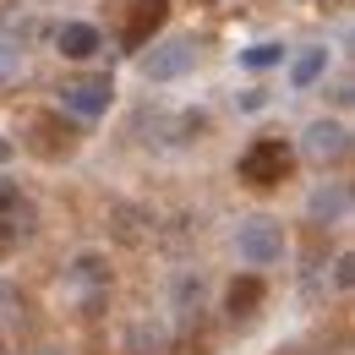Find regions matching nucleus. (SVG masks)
<instances>
[{
    "label": "nucleus",
    "mask_w": 355,
    "mask_h": 355,
    "mask_svg": "<svg viewBox=\"0 0 355 355\" xmlns=\"http://www.w3.org/2000/svg\"><path fill=\"white\" fill-rule=\"evenodd\" d=\"M290 170H295V153L284 137H257L235 164V175L246 186H279V180H290Z\"/></svg>",
    "instance_id": "obj_1"
},
{
    "label": "nucleus",
    "mask_w": 355,
    "mask_h": 355,
    "mask_svg": "<svg viewBox=\"0 0 355 355\" xmlns=\"http://www.w3.org/2000/svg\"><path fill=\"white\" fill-rule=\"evenodd\" d=\"M235 252L246 268H273L284 257V224L279 219H246L241 235H235Z\"/></svg>",
    "instance_id": "obj_2"
},
{
    "label": "nucleus",
    "mask_w": 355,
    "mask_h": 355,
    "mask_svg": "<svg viewBox=\"0 0 355 355\" xmlns=\"http://www.w3.org/2000/svg\"><path fill=\"white\" fill-rule=\"evenodd\" d=\"M197 66V39H164L153 55H142V77L148 83H175Z\"/></svg>",
    "instance_id": "obj_3"
},
{
    "label": "nucleus",
    "mask_w": 355,
    "mask_h": 355,
    "mask_svg": "<svg viewBox=\"0 0 355 355\" xmlns=\"http://www.w3.org/2000/svg\"><path fill=\"white\" fill-rule=\"evenodd\" d=\"M110 98H115V83H110V77H77V83L60 88V115H83V121H93V115L110 110Z\"/></svg>",
    "instance_id": "obj_4"
},
{
    "label": "nucleus",
    "mask_w": 355,
    "mask_h": 355,
    "mask_svg": "<svg viewBox=\"0 0 355 355\" xmlns=\"http://www.w3.org/2000/svg\"><path fill=\"white\" fill-rule=\"evenodd\" d=\"M39 159H66L77 148V132L66 126V115H33V142H28Z\"/></svg>",
    "instance_id": "obj_5"
},
{
    "label": "nucleus",
    "mask_w": 355,
    "mask_h": 355,
    "mask_svg": "<svg viewBox=\"0 0 355 355\" xmlns=\"http://www.w3.org/2000/svg\"><path fill=\"white\" fill-rule=\"evenodd\" d=\"M345 153H350V132H345V121H311V126H306V159L334 164V159H345Z\"/></svg>",
    "instance_id": "obj_6"
},
{
    "label": "nucleus",
    "mask_w": 355,
    "mask_h": 355,
    "mask_svg": "<svg viewBox=\"0 0 355 355\" xmlns=\"http://www.w3.org/2000/svg\"><path fill=\"white\" fill-rule=\"evenodd\" d=\"M164 17H170V0H137V6H132V22H126V44L142 49L159 28H164Z\"/></svg>",
    "instance_id": "obj_7"
},
{
    "label": "nucleus",
    "mask_w": 355,
    "mask_h": 355,
    "mask_svg": "<svg viewBox=\"0 0 355 355\" xmlns=\"http://www.w3.org/2000/svg\"><path fill=\"white\" fill-rule=\"evenodd\" d=\"M55 44H60L66 60H88V55H98V28H93V22H66Z\"/></svg>",
    "instance_id": "obj_8"
},
{
    "label": "nucleus",
    "mask_w": 355,
    "mask_h": 355,
    "mask_svg": "<svg viewBox=\"0 0 355 355\" xmlns=\"http://www.w3.org/2000/svg\"><path fill=\"white\" fill-rule=\"evenodd\" d=\"M306 214H311L317 224H328V219H345V214H350V191H345V186H322V191H311Z\"/></svg>",
    "instance_id": "obj_9"
},
{
    "label": "nucleus",
    "mask_w": 355,
    "mask_h": 355,
    "mask_svg": "<svg viewBox=\"0 0 355 355\" xmlns=\"http://www.w3.org/2000/svg\"><path fill=\"white\" fill-rule=\"evenodd\" d=\"M257 306H263V279H257V273L235 279V284H230V317L241 322V317H252Z\"/></svg>",
    "instance_id": "obj_10"
},
{
    "label": "nucleus",
    "mask_w": 355,
    "mask_h": 355,
    "mask_svg": "<svg viewBox=\"0 0 355 355\" xmlns=\"http://www.w3.org/2000/svg\"><path fill=\"white\" fill-rule=\"evenodd\" d=\"M322 71H328V49H301V55L290 60V88H311V83H322Z\"/></svg>",
    "instance_id": "obj_11"
},
{
    "label": "nucleus",
    "mask_w": 355,
    "mask_h": 355,
    "mask_svg": "<svg viewBox=\"0 0 355 355\" xmlns=\"http://www.w3.org/2000/svg\"><path fill=\"white\" fill-rule=\"evenodd\" d=\"M71 279H77V284H110V263H104L98 252H83V257L71 263Z\"/></svg>",
    "instance_id": "obj_12"
},
{
    "label": "nucleus",
    "mask_w": 355,
    "mask_h": 355,
    "mask_svg": "<svg viewBox=\"0 0 355 355\" xmlns=\"http://www.w3.org/2000/svg\"><path fill=\"white\" fill-rule=\"evenodd\" d=\"M284 60V44H252L241 55V66H252V71H268V66H279Z\"/></svg>",
    "instance_id": "obj_13"
},
{
    "label": "nucleus",
    "mask_w": 355,
    "mask_h": 355,
    "mask_svg": "<svg viewBox=\"0 0 355 355\" xmlns=\"http://www.w3.org/2000/svg\"><path fill=\"white\" fill-rule=\"evenodd\" d=\"M175 306L180 311L202 306V273H197V279H191V273H180V279H175Z\"/></svg>",
    "instance_id": "obj_14"
},
{
    "label": "nucleus",
    "mask_w": 355,
    "mask_h": 355,
    "mask_svg": "<svg viewBox=\"0 0 355 355\" xmlns=\"http://www.w3.org/2000/svg\"><path fill=\"white\" fill-rule=\"evenodd\" d=\"M22 317V290L11 279H0V322H17Z\"/></svg>",
    "instance_id": "obj_15"
},
{
    "label": "nucleus",
    "mask_w": 355,
    "mask_h": 355,
    "mask_svg": "<svg viewBox=\"0 0 355 355\" xmlns=\"http://www.w3.org/2000/svg\"><path fill=\"white\" fill-rule=\"evenodd\" d=\"M11 208H17V186H11V180L0 175V219H6V214H11Z\"/></svg>",
    "instance_id": "obj_16"
},
{
    "label": "nucleus",
    "mask_w": 355,
    "mask_h": 355,
    "mask_svg": "<svg viewBox=\"0 0 355 355\" xmlns=\"http://www.w3.org/2000/svg\"><path fill=\"white\" fill-rule=\"evenodd\" d=\"M334 279H339V290H350V279H355V263H350V252L339 257V273H334Z\"/></svg>",
    "instance_id": "obj_17"
},
{
    "label": "nucleus",
    "mask_w": 355,
    "mask_h": 355,
    "mask_svg": "<svg viewBox=\"0 0 355 355\" xmlns=\"http://www.w3.org/2000/svg\"><path fill=\"white\" fill-rule=\"evenodd\" d=\"M11 66H17V49H11V44H0V77H6Z\"/></svg>",
    "instance_id": "obj_18"
},
{
    "label": "nucleus",
    "mask_w": 355,
    "mask_h": 355,
    "mask_svg": "<svg viewBox=\"0 0 355 355\" xmlns=\"http://www.w3.org/2000/svg\"><path fill=\"white\" fill-rule=\"evenodd\" d=\"M11 153H17V148H11V137H0V164H11Z\"/></svg>",
    "instance_id": "obj_19"
}]
</instances>
